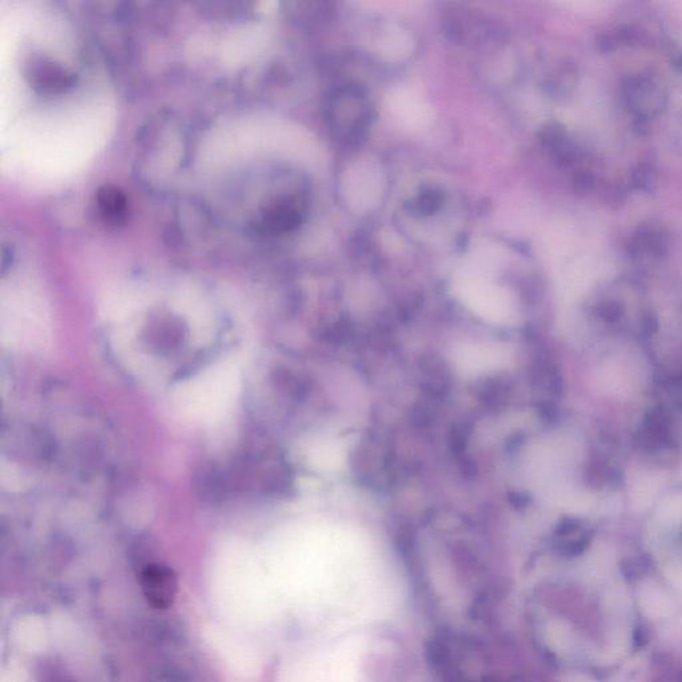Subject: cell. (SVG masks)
<instances>
[{
  "label": "cell",
  "instance_id": "1",
  "mask_svg": "<svg viewBox=\"0 0 682 682\" xmlns=\"http://www.w3.org/2000/svg\"><path fill=\"white\" fill-rule=\"evenodd\" d=\"M385 176L381 165L371 157H358L350 163L341 179V194L350 210L369 213L381 203Z\"/></svg>",
  "mask_w": 682,
  "mask_h": 682
},
{
  "label": "cell",
  "instance_id": "2",
  "mask_svg": "<svg viewBox=\"0 0 682 682\" xmlns=\"http://www.w3.org/2000/svg\"><path fill=\"white\" fill-rule=\"evenodd\" d=\"M388 108L404 127L411 130H420L432 122L433 112L429 104L411 88L398 87L390 91Z\"/></svg>",
  "mask_w": 682,
  "mask_h": 682
},
{
  "label": "cell",
  "instance_id": "3",
  "mask_svg": "<svg viewBox=\"0 0 682 682\" xmlns=\"http://www.w3.org/2000/svg\"><path fill=\"white\" fill-rule=\"evenodd\" d=\"M140 585L149 606L168 609L178 595V577L170 566L148 564L140 572Z\"/></svg>",
  "mask_w": 682,
  "mask_h": 682
},
{
  "label": "cell",
  "instance_id": "4",
  "mask_svg": "<svg viewBox=\"0 0 682 682\" xmlns=\"http://www.w3.org/2000/svg\"><path fill=\"white\" fill-rule=\"evenodd\" d=\"M377 50L385 61L397 63L412 55L414 50V39L406 29L398 26H390L380 36Z\"/></svg>",
  "mask_w": 682,
  "mask_h": 682
},
{
  "label": "cell",
  "instance_id": "5",
  "mask_svg": "<svg viewBox=\"0 0 682 682\" xmlns=\"http://www.w3.org/2000/svg\"><path fill=\"white\" fill-rule=\"evenodd\" d=\"M422 387L432 397H444L451 387V376L443 361L427 357L421 363Z\"/></svg>",
  "mask_w": 682,
  "mask_h": 682
}]
</instances>
